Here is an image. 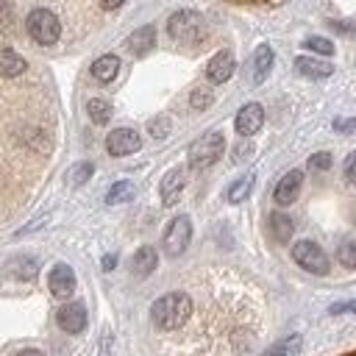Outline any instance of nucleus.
I'll list each match as a JSON object with an SVG mask.
<instances>
[{
	"mask_svg": "<svg viewBox=\"0 0 356 356\" xmlns=\"http://www.w3.org/2000/svg\"><path fill=\"white\" fill-rule=\"evenodd\" d=\"M25 28L31 33L33 42L39 44H53L58 36H61V25H58V17L47 8H33L25 19Z\"/></svg>",
	"mask_w": 356,
	"mask_h": 356,
	"instance_id": "20e7f679",
	"label": "nucleus"
},
{
	"mask_svg": "<svg viewBox=\"0 0 356 356\" xmlns=\"http://www.w3.org/2000/svg\"><path fill=\"white\" fill-rule=\"evenodd\" d=\"M342 356H356V350H350V353H342Z\"/></svg>",
	"mask_w": 356,
	"mask_h": 356,
	"instance_id": "e433bc0d",
	"label": "nucleus"
},
{
	"mask_svg": "<svg viewBox=\"0 0 356 356\" xmlns=\"http://www.w3.org/2000/svg\"><path fill=\"white\" fill-rule=\"evenodd\" d=\"M47 284H50V292L56 298H70L75 292V273L70 264H56L47 275Z\"/></svg>",
	"mask_w": 356,
	"mask_h": 356,
	"instance_id": "1a4fd4ad",
	"label": "nucleus"
},
{
	"mask_svg": "<svg viewBox=\"0 0 356 356\" xmlns=\"http://www.w3.org/2000/svg\"><path fill=\"white\" fill-rule=\"evenodd\" d=\"M300 348H303V337L300 334H289L281 342H275L273 348H267L261 356H298Z\"/></svg>",
	"mask_w": 356,
	"mask_h": 356,
	"instance_id": "aec40b11",
	"label": "nucleus"
},
{
	"mask_svg": "<svg viewBox=\"0 0 356 356\" xmlns=\"http://www.w3.org/2000/svg\"><path fill=\"white\" fill-rule=\"evenodd\" d=\"M234 67H236L234 53H231V50H220V53H214V58L209 61L206 78H209L211 83H225V81L234 75Z\"/></svg>",
	"mask_w": 356,
	"mask_h": 356,
	"instance_id": "9d476101",
	"label": "nucleus"
},
{
	"mask_svg": "<svg viewBox=\"0 0 356 356\" xmlns=\"http://www.w3.org/2000/svg\"><path fill=\"white\" fill-rule=\"evenodd\" d=\"M306 50H314L320 56H334V42L325 36H309L306 39Z\"/></svg>",
	"mask_w": 356,
	"mask_h": 356,
	"instance_id": "a878e982",
	"label": "nucleus"
},
{
	"mask_svg": "<svg viewBox=\"0 0 356 356\" xmlns=\"http://www.w3.org/2000/svg\"><path fill=\"white\" fill-rule=\"evenodd\" d=\"M250 189H253V175H242V178H236L231 186H228V203H242L248 195H250Z\"/></svg>",
	"mask_w": 356,
	"mask_h": 356,
	"instance_id": "4be33fe9",
	"label": "nucleus"
},
{
	"mask_svg": "<svg viewBox=\"0 0 356 356\" xmlns=\"http://www.w3.org/2000/svg\"><path fill=\"white\" fill-rule=\"evenodd\" d=\"M270 67H273V47L270 44H259V50L253 53V81L261 83L267 78Z\"/></svg>",
	"mask_w": 356,
	"mask_h": 356,
	"instance_id": "a211bd4d",
	"label": "nucleus"
},
{
	"mask_svg": "<svg viewBox=\"0 0 356 356\" xmlns=\"http://www.w3.org/2000/svg\"><path fill=\"white\" fill-rule=\"evenodd\" d=\"M114 261H117V256H106V259H103V267H106V270H111V267H114Z\"/></svg>",
	"mask_w": 356,
	"mask_h": 356,
	"instance_id": "f704fd0d",
	"label": "nucleus"
},
{
	"mask_svg": "<svg viewBox=\"0 0 356 356\" xmlns=\"http://www.w3.org/2000/svg\"><path fill=\"white\" fill-rule=\"evenodd\" d=\"M147 131H150L153 139H164V136L170 134V117H156V120H150V122H147Z\"/></svg>",
	"mask_w": 356,
	"mask_h": 356,
	"instance_id": "cd10ccee",
	"label": "nucleus"
},
{
	"mask_svg": "<svg viewBox=\"0 0 356 356\" xmlns=\"http://www.w3.org/2000/svg\"><path fill=\"white\" fill-rule=\"evenodd\" d=\"M292 259L306 270V273H314V275H325L328 273V256L325 250L312 242V239H300L292 245Z\"/></svg>",
	"mask_w": 356,
	"mask_h": 356,
	"instance_id": "39448f33",
	"label": "nucleus"
},
{
	"mask_svg": "<svg viewBox=\"0 0 356 356\" xmlns=\"http://www.w3.org/2000/svg\"><path fill=\"white\" fill-rule=\"evenodd\" d=\"M92 172H95V167H92L89 161H81V164H75V167L67 172V181H70V184H83V181H89Z\"/></svg>",
	"mask_w": 356,
	"mask_h": 356,
	"instance_id": "bb28decb",
	"label": "nucleus"
},
{
	"mask_svg": "<svg viewBox=\"0 0 356 356\" xmlns=\"http://www.w3.org/2000/svg\"><path fill=\"white\" fill-rule=\"evenodd\" d=\"M17 356H44V353H42V350H33V348H31V350H19Z\"/></svg>",
	"mask_w": 356,
	"mask_h": 356,
	"instance_id": "c9c22d12",
	"label": "nucleus"
},
{
	"mask_svg": "<svg viewBox=\"0 0 356 356\" xmlns=\"http://www.w3.org/2000/svg\"><path fill=\"white\" fill-rule=\"evenodd\" d=\"M189 239H192V222H189V217L178 214V217L167 225V231H164V239H161L164 253H167V256H181V253L186 250Z\"/></svg>",
	"mask_w": 356,
	"mask_h": 356,
	"instance_id": "423d86ee",
	"label": "nucleus"
},
{
	"mask_svg": "<svg viewBox=\"0 0 356 356\" xmlns=\"http://www.w3.org/2000/svg\"><path fill=\"white\" fill-rule=\"evenodd\" d=\"M28 70V61L11 47H0V78H19Z\"/></svg>",
	"mask_w": 356,
	"mask_h": 356,
	"instance_id": "2eb2a0df",
	"label": "nucleus"
},
{
	"mask_svg": "<svg viewBox=\"0 0 356 356\" xmlns=\"http://www.w3.org/2000/svg\"><path fill=\"white\" fill-rule=\"evenodd\" d=\"M337 259H339L342 267L356 270V239H353V242H342L339 250H337Z\"/></svg>",
	"mask_w": 356,
	"mask_h": 356,
	"instance_id": "393cba45",
	"label": "nucleus"
},
{
	"mask_svg": "<svg viewBox=\"0 0 356 356\" xmlns=\"http://www.w3.org/2000/svg\"><path fill=\"white\" fill-rule=\"evenodd\" d=\"M120 72V58L117 56H100V58H95V64H92V75L97 78V81H103V83H108L114 75Z\"/></svg>",
	"mask_w": 356,
	"mask_h": 356,
	"instance_id": "6ab92c4d",
	"label": "nucleus"
},
{
	"mask_svg": "<svg viewBox=\"0 0 356 356\" xmlns=\"http://www.w3.org/2000/svg\"><path fill=\"white\" fill-rule=\"evenodd\" d=\"M309 167L312 170H328L331 167V153H314L309 159Z\"/></svg>",
	"mask_w": 356,
	"mask_h": 356,
	"instance_id": "c756f323",
	"label": "nucleus"
},
{
	"mask_svg": "<svg viewBox=\"0 0 356 356\" xmlns=\"http://www.w3.org/2000/svg\"><path fill=\"white\" fill-rule=\"evenodd\" d=\"M261 122H264V108H261L259 103H248V106L239 108L234 125H236V134H242V136H253V134L261 128Z\"/></svg>",
	"mask_w": 356,
	"mask_h": 356,
	"instance_id": "9b49d317",
	"label": "nucleus"
},
{
	"mask_svg": "<svg viewBox=\"0 0 356 356\" xmlns=\"http://www.w3.org/2000/svg\"><path fill=\"white\" fill-rule=\"evenodd\" d=\"M356 314V300H342V303H334L331 309H328V314Z\"/></svg>",
	"mask_w": 356,
	"mask_h": 356,
	"instance_id": "7c9ffc66",
	"label": "nucleus"
},
{
	"mask_svg": "<svg viewBox=\"0 0 356 356\" xmlns=\"http://www.w3.org/2000/svg\"><path fill=\"white\" fill-rule=\"evenodd\" d=\"M345 181L348 184H356V153H350L345 159Z\"/></svg>",
	"mask_w": 356,
	"mask_h": 356,
	"instance_id": "2f4dec72",
	"label": "nucleus"
},
{
	"mask_svg": "<svg viewBox=\"0 0 356 356\" xmlns=\"http://www.w3.org/2000/svg\"><path fill=\"white\" fill-rule=\"evenodd\" d=\"M181 192H184V170H170V172L161 178V203H164V206L178 203Z\"/></svg>",
	"mask_w": 356,
	"mask_h": 356,
	"instance_id": "4468645a",
	"label": "nucleus"
},
{
	"mask_svg": "<svg viewBox=\"0 0 356 356\" xmlns=\"http://www.w3.org/2000/svg\"><path fill=\"white\" fill-rule=\"evenodd\" d=\"M334 128H337V131H348V134H350V131H356V120H337V122H334Z\"/></svg>",
	"mask_w": 356,
	"mask_h": 356,
	"instance_id": "473e14b6",
	"label": "nucleus"
},
{
	"mask_svg": "<svg viewBox=\"0 0 356 356\" xmlns=\"http://www.w3.org/2000/svg\"><path fill=\"white\" fill-rule=\"evenodd\" d=\"M167 31L184 44H197L200 39H206V19L192 8H181L167 19Z\"/></svg>",
	"mask_w": 356,
	"mask_h": 356,
	"instance_id": "f03ea898",
	"label": "nucleus"
},
{
	"mask_svg": "<svg viewBox=\"0 0 356 356\" xmlns=\"http://www.w3.org/2000/svg\"><path fill=\"white\" fill-rule=\"evenodd\" d=\"M270 225H273V234H275V239H281V242H286L289 236H292V220L286 217V214H273L270 217Z\"/></svg>",
	"mask_w": 356,
	"mask_h": 356,
	"instance_id": "b1692460",
	"label": "nucleus"
},
{
	"mask_svg": "<svg viewBox=\"0 0 356 356\" xmlns=\"http://www.w3.org/2000/svg\"><path fill=\"white\" fill-rule=\"evenodd\" d=\"M128 50L134 53V56H145L147 50H153V44H156V31H153V25H142V28H136L131 36H128Z\"/></svg>",
	"mask_w": 356,
	"mask_h": 356,
	"instance_id": "dca6fc26",
	"label": "nucleus"
},
{
	"mask_svg": "<svg viewBox=\"0 0 356 356\" xmlns=\"http://www.w3.org/2000/svg\"><path fill=\"white\" fill-rule=\"evenodd\" d=\"M295 70H298L300 75H306V78L323 81V78H328V75L334 72V64L320 61V58H309V56H298V58H295Z\"/></svg>",
	"mask_w": 356,
	"mask_h": 356,
	"instance_id": "ddd939ff",
	"label": "nucleus"
},
{
	"mask_svg": "<svg viewBox=\"0 0 356 356\" xmlns=\"http://www.w3.org/2000/svg\"><path fill=\"white\" fill-rule=\"evenodd\" d=\"M56 320H58L61 331L78 334V331L86 328V309H83L81 303H67V306L58 309V317H56Z\"/></svg>",
	"mask_w": 356,
	"mask_h": 356,
	"instance_id": "f8f14e48",
	"label": "nucleus"
},
{
	"mask_svg": "<svg viewBox=\"0 0 356 356\" xmlns=\"http://www.w3.org/2000/svg\"><path fill=\"white\" fill-rule=\"evenodd\" d=\"M106 147H108L111 156H128V153H136L142 147V139L134 128H117V131L108 134Z\"/></svg>",
	"mask_w": 356,
	"mask_h": 356,
	"instance_id": "0eeeda50",
	"label": "nucleus"
},
{
	"mask_svg": "<svg viewBox=\"0 0 356 356\" xmlns=\"http://www.w3.org/2000/svg\"><path fill=\"white\" fill-rule=\"evenodd\" d=\"M222 150H225V136L220 131H209V134H203L200 139L192 142V147H189V167L203 170V167L214 164L222 156Z\"/></svg>",
	"mask_w": 356,
	"mask_h": 356,
	"instance_id": "7ed1b4c3",
	"label": "nucleus"
},
{
	"mask_svg": "<svg viewBox=\"0 0 356 356\" xmlns=\"http://www.w3.org/2000/svg\"><path fill=\"white\" fill-rule=\"evenodd\" d=\"M156 264H159V253H156V248H150V245H142V248L134 253V259H131V270H134L136 275H150V273L156 270Z\"/></svg>",
	"mask_w": 356,
	"mask_h": 356,
	"instance_id": "f3484780",
	"label": "nucleus"
},
{
	"mask_svg": "<svg viewBox=\"0 0 356 356\" xmlns=\"http://www.w3.org/2000/svg\"><path fill=\"white\" fill-rule=\"evenodd\" d=\"M134 197V184L131 181H117L111 189H108V195H106V203H125V200H131Z\"/></svg>",
	"mask_w": 356,
	"mask_h": 356,
	"instance_id": "5701e85b",
	"label": "nucleus"
},
{
	"mask_svg": "<svg viewBox=\"0 0 356 356\" xmlns=\"http://www.w3.org/2000/svg\"><path fill=\"white\" fill-rule=\"evenodd\" d=\"M192 314V295L167 292L150 306V320L161 334H178Z\"/></svg>",
	"mask_w": 356,
	"mask_h": 356,
	"instance_id": "f257e3e1",
	"label": "nucleus"
},
{
	"mask_svg": "<svg viewBox=\"0 0 356 356\" xmlns=\"http://www.w3.org/2000/svg\"><path fill=\"white\" fill-rule=\"evenodd\" d=\"M300 184H303V172H300V170H289V172L275 184V192H273L275 203H278V206L295 203V200H298V192H300Z\"/></svg>",
	"mask_w": 356,
	"mask_h": 356,
	"instance_id": "6e6552de",
	"label": "nucleus"
},
{
	"mask_svg": "<svg viewBox=\"0 0 356 356\" xmlns=\"http://www.w3.org/2000/svg\"><path fill=\"white\" fill-rule=\"evenodd\" d=\"M125 0H100V6L103 8H117V6H122Z\"/></svg>",
	"mask_w": 356,
	"mask_h": 356,
	"instance_id": "72a5a7b5",
	"label": "nucleus"
},
{
	"mask_svg": "<svg viewBox=\"0 0 356 356\" xmlns=\"http://www.w3.org/2000/svg\"><path fill=\"white\" fill-rule=\"evenodd\" d=\"M211 100H214V95L209 89H195L192 92V108H206Z\"/></svg>",
	"mask_w": 356,
	"mask_h": 356,
	"instance_id": "c85d7f7f",
	"label": "nucleus"
},
{
	"mask_svg": "<svg viewBox=\"0 0 356 356\" xmlns=\"http://www.w3.org/2000/svg\"><path fill=\"white\" fill-rule=\"evenodd\" d=\"M86 111H89L92 122H97V125H106V122L111 120V103H108V100L92 97V100L86 103Z\"/></svg>",
	"mask_w": 356,
	"mask_h": 356,
	"instance_id": "412c9836",
	"label": "nucleus"
}]
</instances>
